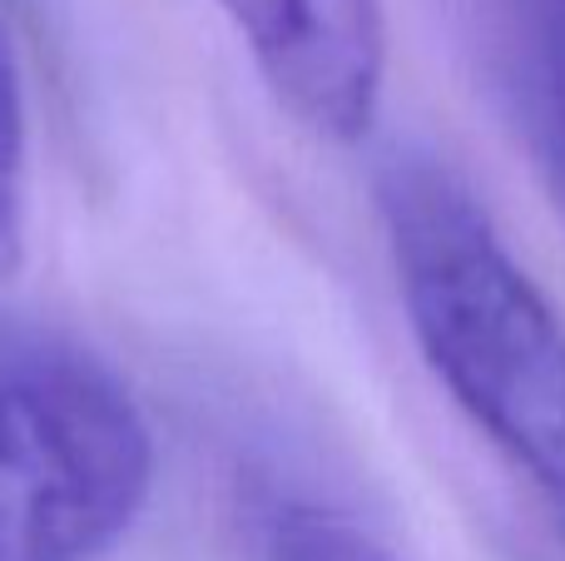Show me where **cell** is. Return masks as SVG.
<instances>
[{"instance_id":"obj_3","label":"cell","mask_w":565,"mask_h":561,"mask_svg":"<svg viewBox=\"0 0 565 561\" xmlns=\"http://www.w3.org/2000/svg\"><path fill=\"white\" fill-rule=\"evenodd\" d=\"M268 95L328 145L372 135L387 89L382 0H218Z\"/></svg>"},{"instance_id":"obj_5","label":"cell","mask_w":565,"mask_h":561,"mask_svg":"<svg viewBox=\"0 0 565 561\" xmlns=\"http://www.w3.org/2000/svg\"><path fill=\"white\" fill-rule=\"evenodd\" d=\"M25 209H30V109L20 85V60L0 20V284L25 258Z\"/></svg>"},{"instance_id":"obj_2","label":"cell","mask_w":565,"mask_h":561,"mask_svg":"<svg viewBox=\"0 0 565 561\" xmlns=\"http://www.w3.org/2000/svg\"><path fill=\"white\" fill-rule=\"evenodd\" d=\"M154 427L99 353L0 334V561H99L149 507Z\"/></svg>"},{"instance_id":"obj_1","label":"cell","mask_w":565,"mask_h":561,"mask_svg":"<svg viewBox=\"0 0 565 561\" xmlns=\"http://www.w3.org/2000/svg\"><path fill=\"white\" fill-rule=\"evenodd\" d=\"M377 209L422 363L565 532V318L441 159L397 155Z\"/></svg>"},{"instance_id":"obj_4","label":"cell","mask_w":565,"mask_h":561,"mask_svg":"<svg viewBox=\"0 0 565 561\" xmlns=\"http://www.w3.org/2000/svg\"><path fill=\"white\" fill-rule=\"evenodd\" d=\"M487 85L565 219V0H461Z\"/></svg>"},{"instance_id":"obj_6","label":"cell","mask_w":565,"mask_h":561,"mask_svg":"<svg viewBox=\"0 0 565 561\" xmlns=\"http://www.w3.org/2000/svg\"><path fill=\"white\" fill-rule=\"evenodd\" d=\"M268 561H397L387 547H377L358 522L318 507H292L278 517Z\"/></svg>"}]
</instances>
